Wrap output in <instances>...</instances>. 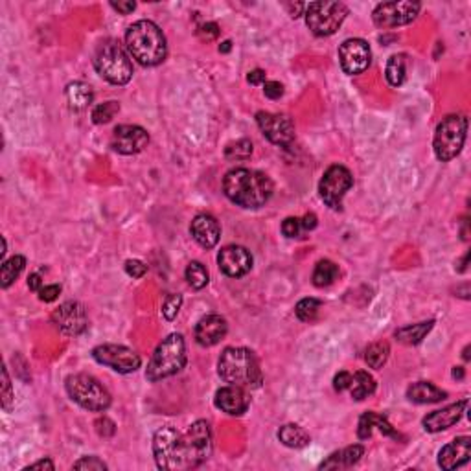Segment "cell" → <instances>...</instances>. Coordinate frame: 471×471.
Returning <instances> with one entry per match:
<instances>
[{
    "instance_id": "cell-1",
    "label": "cell",
    "mask_w": 471,
    "mask_h": 471,
    "mask_svg": "<svg viewBox=\"0 0 471 471\" xmlns=\"http://www.w3.org/2000/svg\"><path fill=\"white\" fill-rule=\"evenodd\" d=\"M212 431L204 420H197L188 432L172 425L160 427L153 437V455L160 470H194L212 455Z\"/></svg>"
},
{
    "instance_id": "cell-2",
    "label": "cell",
    "mask_w": 471,
    "mask_h": 471,
    "mask_svg": "<svg viewBox=\"0 0 471 471\" xmlns=\"http://www.w3.org/2000/svg\"><path fill=\"white\" fill-rule=\"evenodd\" d=\"M223 192L234 204L247 210H256L271 199L274 184L267 173L249 168H234L223 179Z\"/></svg>"
},
{
    "instance_id": "cell-3",
    "label": "cell",
    "mask_w": 471,
    "mask_h": 471,
    "mask_svg": "<svg viewBox=\"0 0 471 471\" xmlns=\"http://www.w3.org/2000/svg\"><path fill=\"white\" fill-rule=\"evenodd\" d=\"M217 374L225 383L242 389H259L264 374L254 352L243 346H229L217 361Z\"/></svg>"
},
{
    "instance_id": "cell-4",
    "label": "cell",
    "mask_w": 471,
    "mask_h": 471,
    "mask_svg": "<svg viewBox=\"0 0 471 471\" xmlns=\"http://www.w3.org/2000/svg\"><path fill=\"white\" fill-rule=\"evenodd\" d=\"M126 46L142 66H157L168 56L164 31L153 21H137L126 31Z\"/></svg>"
},
{
    "instance_id": "cell-5",
    "label": "cell",
    "mask_w": 471,
    "mask_h": 471,
    "mask_svg": "<svg viewBox=\"0 0 471 471\" xmlns=\"http://www.w3.org/2000/svg\"><path fill=\"white\" fill-rule=\"evenodd\" d=\"M186 342L181 333H172L157 346L146 368V380L157 383L172 377L186 367Z\"/></svg>"
},
{
    "instance_id": "cell-6",
    "label": "cell",
    "mask_w": 471,
    "mask_h": 471,
    "mask_svg": "<svg viewBox=\"0 0 471 471\" xmlns=\"http://www.w3.org/2000/svg\"><path fill=\"white\" fill-rule=\"evenodd\" d=\"M94 69L105 81L113 85H126L133 78V63L129 54L118 41L107 39L94 54Z\"/></svg>"
},
{
    "instance_id": "cell-7",
    "label": "cell",
    "mask_w": 471,
    "mask_h": 471,
    "mask_svg": "<svg viewBox=\"0 0 471 471\" xmlns=\"http://www.w3.org/2000/svg\"><path fill=\"white\" fill-rule=\"evenodd\" d=\"M65 389L70 400L86 411L104 412L113 403L109 390L101 385L100 380H96L91 374H72L66 377Z\"/></svg>"
},
{
    "instance_id": "cell-8",
    "label": "cell",
    "mask_w": 471,
    "mask_h": 471,
    "mask_svg": "<svg viewBox=\"0 0 471 471\" xmlns=\"http://www.w3.org/2000/svg\"><path fill=\"white\" fill-rule=\"evenodd\" d=\"M467 137V118L464 114H450L437 126L432 149L440 162H450L462 152Z\"/></svg>"
},
{
    "instance_id": "cell-9",
    "label": "cell",
    "mask_w": 471,
    "mask_h": 471,
    "mask_svg": "<svg viewBox=\"0 0 471 471\" xmlns=\"http://www.w3.org/2000/svg\"><path fill=\"white\" fill-rule=\"evenodd\" d=\"M306 24L317 37H329L342 26L344 19L348 17V8L342 2H329L319 0L306 6L304 11Z\"/></svg>"
},
{
    "instance_id": "cell-10",
    "label": "cell",
    "mask_w": 471,
    "mask_h": 471,
    "mask_svg": "<svg viewBox=\"0 0 471 471\" xmlns=\"http://www.w3.org/2000/svg\"><path fill=\"white\" fill-rule=\"evenodd\" d=\"M352 186H354V177H352L350 169L341 164L329 166L319 182L320 199L324 201L326 207H329L332 210H341L342 197Z\"/></svg>"
},
{
    "instance_id": "cell-11",
    "label": "cell",
    "mask_w": 471,
    "mask_h": 471,
    "mask_svg": "<svg viewBox=\"0 0 471 471\" xmlns=\"http://www.w3.org/2000/svg\"><path fill=\"white\" fill-rule=\"evenodd\" d=\"M422 4L411 2V0H394V2H383L377 4L372 19L377 28H398L411 24L418 17Z\"/></svg>"
},
{
    "instance_id": "cell-12",
    "label": "cell",
    "mask_w": 471,
    "mask_h": 471,
    "mask_svg": "<svg viewBox=\"0 0 471 471\" xmlns=\"http://www.w3.org/2000/svg\"><path fill=\"white\" fill-rule=\"evenodd\" d=\"M96 363L113 368L118 374H133L140 368L142 359L134 350L122 344H100L92 350Z\"/></svg>"
},
{
    "instance_id": "cell-13",
    "label": "cell",
    "mask_w": 471,
    "mask_h": 471,
    "mask_svg": "<svg viewBox=\"0 0 471 471\" xmlns=\"http://www.w3.org/2000/svg\"><path fill=\"white\" fill-rule=\"evenodd\" d=\"M256 124L271 144L289 146L294 140V124L287 114L259 111V113H256Z\"/></svg>"
},
{
    "instance_id": "cell-14",
    "label": "cell",
    "mask_w": 471,
    "mask_h": 471,
    "mask_svg": "<svg viewBox=\"0 0 471 471\" xmlns=\"http://www.w3.org/2000/svg\"><path fill=\"white\" fill-rule=\"evenodd\" d=\"M52 322L61 333H65L69 337H78L89 326V317H86L83 304L69 300V302L61 304L52 313Z\"/></svg>"
},
{
    "instance_id": "cell-15",
    "label": "cell",
    "mask_w": 471,
    "mask_h": 471,
    "mask_svg": "<svg viewBox=\"0 0 471 471\" xmlns=\"http://www.w3.org/2000/svg\"><path fill=\"white\" fill-rule=\"evenodd\" d=\"M339 61L341 69L350 76L363 74L370 66L372 52L365 39H346L339 46Z\"/></svg>"
},
{
    "instance_id": "cell-16",
    "label": "cell",
    "mask_w": 471,
    "mask_h": 471,
    "mask_svg": "<svg viewBox=\"0 0 471 471\" xmlns=\"http://www.w3.org/2000/svg\"><path fill=\"white\" fill-rule=\"evenodd\" d=\"M147 144H149L147 131L140 126H133V124H122V126L114 127L113 139H111V147L122 155H137V153L144 152Z\"/></svg>"
},
{
    "instance_id": "cell-17",
    "label": "cell",
    "mask_w": 471,
    "mask_h": 471,
    "mask_svg": "<svg viewBox=\"0 0 471 471\" xmlns=\"http://www.w3.org/2000/svg\"><path fill=\"white\" fill-rule=\"evenodd\" d=\"M252 254L242 245H227L217 254V265L223 274L230 278H242L252 269Z\"/></svg>"
},
{
    "instance_id": "cell-18",
    "label": "cell",
    "mask_w": 471,
    "mask_h": 471,
    "mask_svg": "<svg viewBox=\"0 0 471 471\" xmlns=\"http://www.w3.org/2000/svg\"><path fill=\"white\" fill-rule=\"evenodd\" d=\"M467 400H460V402L453 403V405H447L440 411H432L422 420V425L427 432H440L445 431V429L453 427L460 422V418L464 416L467 409Z\"/></svg>"
},
{
    "instance_id": "cell-19",
    "label": "cell",
    "mask_w": 471,
    "mask_h": 471,
    "mask_svg": "<svg viewBox=\"0 0 471 471\" xmlns=\"http://www.w3.org/2000/svg\"><path fill=\"white\" fill-rule=\"evenodd\" d=\"M227 332H229V324L225 317L207 315L195 326V341L204 348H210L223 341L227 337Z\"/></svg>"
},
{
    "instance_id": "cell-20",
    "label": "cell",
    "mask_w": 471,
    "mask_h": 471,
    "mask_svg": "<svg viewBox=\"0 0 471 471\" xmlns=\"http://www.w3.org/2000/svg\"><path fill=\"white\" fill-rule=\"evenodd\" d=\"M471 455V438L458 437L447 445H444L438 453V466L445 471H453L457 467L470 462Z\"/></svg>"
},
{
    "instance_id": "cell-21",
    "label": "cell",
    "mask_w": 471,
    "mask_h": 471,
    "mask_svg": "<svg viewBox=\"0 0 471 471\" xmlns=\"http://www.w3.org/2000/svg\"><path fill=\"white\" fill-rule=\"evenodd\" d=\"M214 403L219 411L227 412L229 416H242L251 405V398L247 396L245 389L242 387L229 385L217 390Z\"/></svg>"
},
{
    "instance_id": "cell-22",
    "label": "cell",
    "mask_w": 471,
    "mask_h": 471,
    "mask_svg": "<svg viewBox=\"0 0 471 471\" xmlns=\"http://www.w3.org/2000/svg\"><path fill=\"white\" fill-rule=\"evenodd\" d=\"M190 232L195 242L199 243L203 249H214L221 238L219 221L210 214H199L192 221Z\"/></svg>"
},
{
    "instance_id": "cell-23",
    "label": "cell",
    "mask_w": 471,
    "mask_h": 471,
    "mask_svg": "<svg viewBox=\"0 0 471 471\" xmlns=\"http://www.w3.org/2000/svg\"><path fill=\"white\" fill-rule=\"evenodd\" d=\"M374 429H380L385 437L396 438V440L400 438V432L389 424L387 416L380 415V412H376V411L365 412V415L359 418V424H357L359 440H368V438L372 437V431H374Z\"/></svg>"
},
{
    "instance_id": "cell-24",
    "label": "cell",
    "mask_w": 471,
    "mask_h": 471,
    "mask_svg": "<svg viewBox=\"0 0 471 471\" xmlns=\"http://www.w3.org/2000/svg\"><path fill=\"white\" fill-rule=\"evenodd\" d=\"M363 455H365V445L361 444L348 445L344 450L335 451V453L329 455L319 467L320 470H346V467H352L354 464H357Z\"/></svg>"
},
{
    "instance_id": "cell-25",
    "label": "cell",
    "mask_w": 471,
    "mask_h": 471,
    "mask_svg": "<svg viewBox=\"0 0 471 471\" xmlns=\"http://www.w3.org/2000/svg\"><path fill=\"white\" fill-rule=\"evenodd\" d=\"M447 394L442 389L435 387L429 381H418V383H412L409 389H407V398L409 402L418 403V405H425V403H438L442 400H445Z\"/></svg>"
},
{
    "instance_id": "cell-26",
    "label": "cell",
    "mask_w": 471,
    "mask_h": 471,
    "mask_svg": "<svg viewBox=\"0 0 471 471\" xmlns=\"http://www.w3.org/2000/svg\"><path fill=\"white\" fill-rule=\"evenodd\" d=\"M66 101H69V107L72 111H83L94 100V92H92V86L85 81H72L66 85L65 89Z\"/></svg>"
},
{
    "instance_id": "cell-27",
    "label": "cell",
    "mask_w": 471,
    "mask_h": 471,
    "mask_svg": "<svg viewBox=\"0 0 471 471\" xmlns=\"http://www.w3.org/2000/svg\"><path fill=\"white\" fill-rule=\"evenodd\" d=\"M278 440L286 447H291V450H302V447L309 445L312 438H309V432L300 425L286 424L282 425L280 431H278Z\"/></svg>"
},
{
    "instance_id": "cell-28",
    "label": "cell",
    "mask_w": 471,
    "mask_h": 471,
    "mask_svg": "<svg viewBox=\"0 0 471 471\" xmlns=\"http://www.w3.org/2000/svg\"><path fill=\"white\" fill-rule=\"evenodd\" d=\"M348 392H350V396L355 402H363L365 398L376 392V380L365 370L355 372V374H352Z\"/></svg>"
},
{
    "instance_id": "cell-29",
    "label": "cell",
    "mask_w": 471,
    "mask_h": 471,
    "mask_svg": "<svg viewBox=\"0 0 471 471\" xmlns=\"http://www.w3.org/2000/svg\"><path fill=\"white\" fill-rule=\"evenodd\" d=\"M432 326H435V320H424V322H418V324L403 326V328L396 329L394 337L407 346H416L424 341L425 335L432 329Z\"/></svg>"
},
{
    "instance_id": "cell-30",
    "label": "cell",
    "mask_w": 471,
    "mask_h": 471,
    "mask_svg": "<svg viewBox=\"0 0 471 471\" xmlns=\"http://www.w3.org/2000/svg\"><path fill=\"white\" fill-rule=\"evenodd\" d=\"M24 267H26V258L21 254H15L14 258L4 259L2 267H0V286H2V289H8L21 277Z\"/></svg>"
},
{
    "instance_id": "cell-31",
    "label": "cell",
    "mask_w": 471,
    "mask_h": 471,
    "mask_svg": "<svg viewBox=\"0 0 471 471\" xmlns=\"http://www.w3.org/2000/svg\"><path fill=\"white\" fill-rule=\"evenodd\" d=\"M339 278V265L333 264L332 259H320L313 271V286L315 287H328Z\"/></svg>"
},
{
    "instance_id": "cell-32",
    "label": "cell",
    "mask_w": 471,
    "mask_h": 471,
    "mask_svg": "<svg viewBox=\"0 0 471 471\" xmlns=\"http://www.w3.org/2000/svg\"><path fill=\"white\" fill-rule=\"evenodd\" d=\"M407 76V56L405 54H394L387 63L385 78L390 86H402Z\"/></svg>"
},
{
    "instance_id": "cell-33",
    "label": "cell",
    "mask_w": 471,
    "mask_h": 471,
    "mask_svg": "<svg viewBox=\"0 0 471 471\" xmlns=\"http://www.w3.org/2000/svg\"><path fill=\"white\" fill-rule=\"evenodd\" d=\"M390 355V346L387 341H377L374 344H370L365 350V361L370 368L374 370H380V368L385 367V363L389 361Z\"/></svg>"
},
{
    "instance_id": "cell-34",
    "label": "cell",
    "mask_w": 471,
    "mask_h": 471,
    "mask_svg": "<svg viewBox=\"0 0 471 471\" xmlns=\"http://www.w3.org/2000/svg\"><path fill=\"white\" fill-rule=\"evenodd\" d=\"M186 282H188V286L194 287V289H203V287L208 286V282H210V274H208V269L204 267L201 262H190L188 267L184 271Z\"/></svg>"
},
{
    "instance_id": "cell-35",
    "label": "cell",
    "mask_w": 471,
    "mask_h": 471,
    "mask_svg": "<svg viewBox=\"0 0 471 471\" xmlns=\"http://www.w3.org/2000/svg\"><path fill=\"white\" fill-rule=\"evenodd\" d=\"M118 113H120V104L118 101H105V104L96 105L92 109V122H94L96 126H104V124H109V122L113 120Z\"/></svg>"
},
{
    "instance_id": "cell-36",
    "label": "cell",
    "mask_w": 471,
    "mask_h": 471,
    "mask_svg": "<svg viewBox=\"0 0 471 471\" xmlns=\"http://www.w3.org/2000/svg\"><path fill=\"white\" fill-rule=\"evenodd\" d=\"M320 306H322V302L319 299H312V297L302 299L294 306V315L299 317V320H302V322H312L319 313Z\"/></svg>"
},
{
    "instance_id": "cell-37",
    "label": "cell",
    "mask_w": 471,
    "mask_h": 471,
    "mask_svg": "<svg viewBox=\"0 0 471 471\" xmlns=\"http://www.w3.org/2000/svg\"><path fill=\"white\" fill-rule=\"evenodd\" d=\"M252 155V142L247 139L230 142L225 147V157L229 160H247Z\"/></svg>"
},
{
    "instance_id": "cell-38",
    "label": "cell",
    "mask_w": 471,
    "mask_h": 471,
    "mask_svg": "<svg viewBox=\"0 0 471 471\" xmlns=\"http://www.w3.org/2000/svg\"><path fill=\"white\" fill-rule=\"evenodd\" d=\"M182 306V297L181 294H168L164 300V306H162V315L166 320H175L179 315V309Z\"/></svg>"
},
{
    "instance_id": "cell-39",
    "label": "cell",
    "mask_w": 471,
    "mask_h": 471,
    "mask_svg": "<svg viewBox=\"0 0 471 471\" xmlns=\"http://www.w3.org/2000/svg\"><path fill=\"white\" fill-rule=\"evenodd\" d=\"M282 232H284V236L286 238H300V234L306 232L302 227V219L300 217H287V219H284V223H282Z\"/></svg>"
},
{
    "instance_id": "cell-40",
    "label": "cell",
    "mask_w": 471,
    "mask_h": 471,
    "mask_svg": "<svg viewBox=\"0 0 471 471\" xmlns=\"http://www.w3.org/2000/svg\"><path fill=\"white\" fill-rule=\"evenodd\" d=\"M15 400L14 389H11V381H9L8 368H2V407L6 411H11V403Z\"/></svg>"
},
{
    "instance_id": "cell-41",
    "label": "cell",
    "mask_w": 471,
    "mask_h": 471,
    "mask_svg": "<svg viewBox=\"0 0 471 471\" xmlns=\"http://www.w3.org/2000/svg\"><path fill=\"white\" fill-rule=\"evenodd\" d=\"M74 470H89V471H105L107 464L98 457H83L78 462H74Z\"/></svg>"
},
{
    "instance_id": "cell-42",
    "label": "cell",
    "mask_w": 471,
    "mask_h": 471,
    "mask_svg": "<svg viewBox=\"0 0 471 471\" xmlns=\"http://www.w3.org/2000/svg\"><path fill=\"white\" fill-rule=\"evenodd\" d=\"M197 35L203 41H214L219 35V26H217L216 22H204V24L197 28Z\"/></svg>"
},
{
    "instance_id": "cell-43",
    "label": "cell",
    "mask_w": 471,
    "mask_h": 471,
    "mask_svg": "<svg viewBox=\"0 0 471 471\" xmlns=\"http://www.w3.org/2000/svg\"><path fill=\"white\" fill-rule=\"evenodd\" d=\"M126 272L133 278H142L147 272V265L140 259H127L126 262Z\"/></svg>"
},
{
    "instance_id": "cell-44",
    "label": "cell",
    "mask_w": 471,
    "mask_h": 471,
    "mask_svg": "<svg viewBox=\"0 0 471 471\" xmlns=\"http://www.w3.org/2000/svg\"><path fill=\"white\" fill-rule=\"evenodd\" d=\"M264 94L269 100H278L284 94V85L278 81H265L264 83Z\"/></svg>"
},
{
    "instance_id": "cell-45",
    "label": "cell",
    "mask_w": 471,
    "mask_h": 471,
    "mask_svg": "<svg viewBox=\"0 0 471 471\" xmlns=\"http://www.w3.org/2000/svg\"><path fill=\"white\" fill-rule=\"evenodd\" d=\"M350 380H352L350 372H346V370L339 372L337 376L333 377V389L337 390V392H344V390H348Z\"/></svg>"
},
{
    "instance_id": "cell-46",
    "label": "cell",
    "mask_w": 471,
    "mask_h": 471,
    "mask_svg": "<svg viewBox=\"0 0 471 471\" xmlns=\"http://www.w3.org/2000/svg\"><path fill=\"white\" fill-rule=\"evenodd\" d=\"M59 293H61V286H57V284L44 286L43 289L39 291V299L43 300V302H54V300L59 297Z\"/></svg>"
},
{
    "instance_id": "cell-47",
    "label": "cell",
    "mask_w": 471,
    "mask_h": 471,
    "mask_svg": "<svg viewBox=\"0 0 471 471\" xmlns=\"http://www.w3.org/2000/svg\"><path fill=\"white\" fill-rule=\"evenodd\" d=\"M265 78H267V74H265L262 69L251 70V72L247 74V81L251 83V85H264Z\"/></svg>"
},
{
    "instance_id": "cell-48",
    "label": "cell",
    "mask_w": 471,
    "mask_h": 471,
    "mask_svg": "<svg viewBox=\"0 0 471 471\" xmlns=\"http://www.w3.org/2000/svg\"><path fill=\"white\" fill-rule=\"evenodd\" d=\"M111 8L116 9L122 15H129L137 9V2H111Z\"/></svg>"
},
{
    "instance_id": "cell-49",
    "label": "cell",
    "mask_w": 471,
    "mask_h": 471,
    "mask_svg": "<svg viewBox=\"0 0 471 471\" xmlns=\"http://www.w3.org/2000/svg\"><path fill=\"white\" fill-rule=\"evenodd\" d=\"M54 467H56V466H54V462L50 460V458H43V460H37V462L26 466L24 470H26V471H30V470H50V471H52Z\"/></svg>"
},
{
    "instance_id": "cell-50",
    "label": "cell",
    "mask_w": 471,
    "mask_h": 471,
    "mask_svg": "<svg viewBox=\"0 0 471 471\" xmlns=\"http://www.w3.org/2000/svg\"><path fill=\"white\" fill-rule=\"evenodd\" d=\"M28 287H30V291H37V293L43 289V280H41L39 272H34L28 277Z\"/></svg>"
},
{
    "instance_id": "cell-51",
    "label": "cell",
    "mask_w": 471,
    "mask_h": 471,
    "mask_svg": "<svg viewBox=\"0 0 471 471\" xmlns=\"http://www.w3.org/2000/svg\"><path fill=\"white\" fill-rule=\"evenodd\" d=\"M317 225H319V219H317L315 214H306V216L302 217L304 230H313L317 229Z\"/></svg>"
},
{
    "instance_id": "cell-52",
    "label": "cell",
    "mask_w": 471,
    "mask_h": 471,
    "mask_svg": "<svg viewBox=\"0 0 471 471\" xmlns=\"http://www.w3.org/2000/svg\"><path fill=\"white\" fill-rule=\"evenodd\" d=\"M286 8L289 9V15L293 19H297V17H300V14H302V11H306V4H286Z\"/></svg>"
},
{
    "instance_id": "cell-53",
    "label": "cell",
    "mask_w": 471,
    "mask_h": 471,
    "mask_svg": "<svg viewBox=\"0 0 471 471\" xmlns=\"http://www.w3.org/2000/svg\"><path fill=\"white\" fill-rule=\"evenodd\" d=\"M453 377H455V380H462V377H464V368L462 367H455L453 368Z\"/></svg>"
},
{
    "instance_id": "cell-54",
    "label": "cell",
    "mask_w": 471,
    "mask_h": 471,
    "mask_svg": "<svg viewBox=\"0 0 471 471\" xmlns=\"http://www.w3.org/2000/svg\"><path fill=\"white\" fill-rule=\"evenodd\" d=\"M230 48H232V43H230V41H225V43L219 44V52H230Z\"/></svg>"
},
{
    "instance_id": "cell-55",
    "label": "cell",
    "mask_w": 471,
    "mask_h": 471,
    "mask_svg": "<svg viewBox=\"0 0 471 471\" xmlns=\"http://www.w3.org/2000/svg\"><path fill=\"white\" fill-rule=\"evenodd\" d=\"M467 259H470V252H467V254L462 258V262H460V267H458V272H464V271H466Z\"/></svg>"
},
{
    "instance_id": "cell-56",
    "label": "cell",
    "mask_w": 471,
    "mask_h": 471,
    "mask_svg": "<svg viewBox=\"0 0 471 471\" xmlns=\"http://www.w3.org/2000/svg\"><path fill=\"white\" fill-rule=\"evenodd\" d=\"M467 352H470V346H466V350H464V359H466V361H470V354H467Z\"/></svg>"
}]
</instances>
